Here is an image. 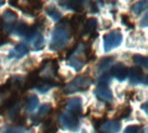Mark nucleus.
I'll return each mask as SVG.
<instances>
[{
    "instance_id": "obj_1",
    "label": "nucleus",
    "mask_w": 148,
    "mask_h": 133,
    "mask_svg": "<svg viewBox=\"0 0 148 133\" xmlns=\"http://www.w3.org/2000/svg\"><path fill=\"white\" fill-rule=\"evenodd\" d=\"M71 34L72 32L69 29L68 20L61 22V24L52 31L49 49L58 51L64 48L71 39Z\"/></svg>"
},
{
    "instance_id": "obj_2",
    "label": "nucleus",
    "mask_w": 148,
    "mask_h": 133,
    "mask_svg": "<svg viewBox=\"0 0 148 133\" xmlns=\"http://www.w3.org/2000/svg\"><path fill=\"white\" fill-rule=\"evenodd\" d=\"M86 43L80 42L76 46H75L71 51L68 54V64L74 68L75 71H81L84 65L87 63L85 57V48Z\"/></svg>"
},
{
    "instance_id": "obj_3",
    "label": "nucleus",
    "mask_w": 148,
    "mask_h": 133,
    "mask_svg": "<svg viewBox=\"0 0 148 133\" xmlns=\"http://www.w3.org/2000/svg\"><path fill=\"white\" fill-rule=\"evenodd\" d=\"M92 83H93V80L90 77L85 75H80L75 77L72 81L67 84L64 87L63 91L67 94H71L78 92H84L90 87Z\"/></svg>"
},
{
    "instance_id": "obj_4",
    "label": "nucleus",
    "mask_w": 148,
    "mask_h": 133,
    "mask_svg": "<svg viewBox=\"0 0 148 133\" xmlns=\"http://www.w3.org/2000/svg\"><path fill=\"white\" fill-rule=\"evenodd\" d=\"M123 41V35L121 30L116 29L103 35V48L105 52H109L118 48Z\"/></svg>"
},
{
    "instance_id": "obj_5",
    "label": "nucleus",
    "mask_w": 148,
    "mask_h": 133,
    "mask_svg": "<svg viewBox=\"0 0 148 133\" xmlns=\"http://www.w3.org/2000/svg\"><path fill=\"white\" fill-rule=\"evenodd\" d=\"M58 122L61 127L67 131L77 132L80 127L78 117L69 112L60 113L58 116Z\"/></svg>"
},
{
    "instance_id": "obj_6",
    "label": "nucleus",
    "mask_w": 148,
    "mask_h": 133,
    "mask_svg": "<svg viewBox=\"0 0 148 133\" xmlns=\"http://www.w3.org/2000/svg\"><path fill=\"white\" fill-rule=\"evenodd\" d=\"M18 16L16 12L11 9H6L2 15L1 21V29L2 30L5 32H10L13 30V28L16 24V22L17 21Z\"/></svg>"
},
{
    "instance_id": "obj_7",
    "label": "nucleus",
    "mask_w": 148,
    "mask_h": 133,
    "mask_svg": "<svg viewBox=\"0 0 148 133\" xmlns=\"http://www.w3.org/2000/svg\"><path fill=\"white\" fill-rule=\"evenodd\" d=\"M10 3L18 6V8L21 9L24 13H27L29 15H35L42 7V3L40 1H23L16 3L10 2Z\"/></svg>"
},
{
    "instance_id": "obj_8",
    "label": "nucleus",
    "mask_w": 148,
    "mask_h": 133,
    "mask_svg": "<svg viewBox=\"0 0 148 133\" xmlns=\"http://www.w3.org/2000/svg\"><path fill=\"white\" fill-rule=\"evenodd\" d=\"M95 93L102 101L108 102V103L114 101L113 93L111 89L108 87V84H99L95 90Z\"/></svg>"
},
{
    "instance_id": "obj_9",
    "label": "nucleus",
    "mask_w": 148,
    "mask_h": 133,
    "mask_svg": "<svg viewBox=\"0 0 148 133\" xmlns=\"http://www.w3.org/2000/svg\"><path fill=\"white\" fill-rule=\"evenodd\" d=\"M121 129V123L117 120L101 121L99 125L100 133H118Z\"/></svg>"
},
{
    "instance_id": "obj_10",
    "label": "nucleus",
    "mask_w": 148,
    "mask_h": 133,
    "mask_svg": "<svg viewBox=\"0 0 148 133\" xmlns=\"http://www.w3.org/2000/svg\"><path fill=\"white\" fill-rule=\"evenodd\" d=\"M128 74H129V81L133 85L140 84V83L147 84V76L144 74V73L140 68L135 67V68H130Z\"/></svg>"
},
{
    "instance_id": "obj_11",
    "label": "nucleus",
    "mask_w": 148,
    "mask_h": 133,
    "mask_svg": "<svg viewBox=\"0 0 148 133\" xmlns=\"http://www.w3.org/2000/svg\"><path fill=\"white\" fill-rule=\"evenodd\" d=\"M110 74L119 81H123L128 76V69L123 63L119 62L112 67Z\"/></svg>"
},
{
    "instance_id": "obj_12",
    "label": "nucleus",
    "mask_w": 148,
    "mask_h": 133,
    "mask_svg": "<svg viewBox=\"0 0 148 133\" xmlns=\"http://www.w3.org/2000/svg\"><path fill=\"white\" fill-rule=\"evenodd\" d=\"M66 108L67 112L75 115L79 116L82 113V100L79 97L69 99L66 103Z\"/></svg>"
},
{
    "instance_id": "obj_13",
    "label": "nucleus",
    "mask_w": 148,
    "mask_h": 133,
    "mask_svg": "<svg viewBox=\"0 0 148 133\" xmlns=\"http://www.w3.org/2000/svg\"><path fill=\"white\" fill-rule=\"evenodd\" d=\"M29 53V48L26 46V44L20 42L15 46L13 49H11L9 53L8 57L10 59H20L23 57L25 55Z\"/></svg>"
},
{
    "instance_id": "obj_14",
    "label": "nucleus",
    "mask_w": 148,
    "mask_h": 133,
    "mask_svg": "<svg viewBox=\"0 0 148 133\" xmlns=\"http://www.w3.org/2000/svg\"><path fill=\"white\" fill-rule=\"evenodd\" d=\"M97 27V19L95 17H91L88 18L87 20V22H85L84 25H83V29L82 31V35L83 36H88V35H92L93 34H95V31Z\"/></svg>"
},
{
    "instance_id": "obj_15",
    "label": "nucleus",
    "mask_w": 148,
    "mask_h": 133,
    "mask_svg": "<svg viewBox=\"0 0 148 133\" xmlns=\"http://www.w3.org/2000/svg\"><path fill=\"white\" fill-rule=\"evenodd\" d=\"M114 61V57H104V58H102L97 65V68H96L97 73L100 75L103 74H107V71L108 70V68H110Z\"/></svg>"
},
{
    "instance_id": "obj_16",
    "label": "nucleus",
    "mask_w": 148,
    "mask_h": 133,
    "mask_svg": "<svg viewBox=\"0 0 148 133\" xmlns=\"http://www.w3.org/2000/svg\"><path fill=\"white\" fill-rule=\"evenodd\" d=\"M58 3L62 5L63 8L69 9L76 12H82L84 10V5H83L84 3L82 1H63V2H59Z\"/></svg>"
},
{
    "instance_id": "obj_17",
    "label": "nucleus",
    "mask_w": 148,
    "mask_h": 133,
    "mask_svg": "<svg viewBox=\"0 0 148 133\" xmlns=\"http://www.w3.org/2000/svg\"><path fill=\"white\" fill-rule=\"evenodd\" d=\"M39 106V99L36 94H29L25 100V109L28 113L34 112Z\"/></svg>"
},
{
    "instance_id": "obj_18",
    "label": "nucleus",
    "mask_w": 148,
    "mask_h": 133,
    "mask_svg": "<svg viewBox=\"0 0 148 133\" xmlns=\"http://www.w3.org/2000/svg\"><path fill=\"white\" fill-rule=\"evenodd\" d=\"M51 109H52V106L49 103H46L44 105H42L40 109L38 110V113L36 116L33 117V121L35 122H39L41 119H42L43 118H45L50 112H51Z\"/></svg>"
},
{
    "instance_id": "obj_19",
    "label": "nucleus",
    "mask_w": 148,
    "mask_h": 133,
    "mask_svg": "<svg viewBox=\"0 0 148 133\" xmlns=\"http://www.w3.org/2000/svg\"><path fill=\"white\" fill-rule=\"evenodd\" d=\"M45 11H46V14L51 18L53 19L55 22H58L61 20L62 18V14L61 12L57 10V8L54 5V4H50L49 6L46 7L45 9Z\"/></svg>"
},
{
    "instance_id": "obj_20",
    "label": "nucleus",
    "mask_w": 148,
    "mask_h": 133,
    "mask_svg": "<svg viewBox=\"0 0 148 133\" xmlns=\"http://www.w3.org/2000/svg\"><path fill=\"white\" fill-rule=\"evenodd\" d=\"M148 6V2L147 0H142V1H139V2H136L135 3H134L131 7V11L139 16L140 15L142 12H144Z\"/></svg>"
},
{
    "instance_id": "obj_21",
    "label": "nucleus",
    "mask_w": 148,
    "mask_h": 133,
    "mask_svg": "<svg viewBox=\"0 0 148 133\" xmlns=\"http://www.w3.org/2000/svg\"><path fill=\"white\" fill-rule=\"evenodd\" d=\"M28 30H29V25L23 22L15 24V26L13 28V32L18 36H26Z\"/></svg>"
},
{
    "instance_id": "obj_22",
    "label": "nucleus",
    "mask_w": 148,
    "mask_h": 133,
    "mask_svg": "<svg viewBox=\"0 0 148 133\" xmlns=\"http://www.w3.org/2000/svg\"><path fill=\"white\" fill-rule=\"evenodd\" d=\"M0 133H34V132L30 129L19 126H6Z\"/></svg>"
},
{
    "instance_id": "obj_23",
    "label": "nucleus",
    "mask_w": 148,
    "mask_h": 133,
    "mask_svg": "<svg viewBox=\"0 0 148 133\" xmlns=\"http://www.w3.org/2000/svg\"><path fill=\"white\" fill-rule=\"evenodd\" d=\"M133 61L134 62L142 68H147L148 59L147 56H144L142 55H134L133 56Z\"/></svg>"
},
{
    "instance_id": "obj_24",
    "label": "nucleus",
    "mask_w": 148,
    "mask_h": 133,
    "mask_svg": "<svg viewBox=\"0 0 148 133\" xmlns=\"http://www.w3.org/2000/svg\"><path fill=\"white\" fill-rule=\"evenodd\" d=\"M144 130L140 125H128L125 128L124 133H143Z\"/></svg>"
},
{
    "instance_id": "obj_25",
    "label": "nucleus",
    "mask_w": 148,
    "mask_h": 133,
    "mask_svg": "<svg viewBox=\"0 0 148 133\" xmlns=\"http://www.w3.org/2000/svg\"><path fill=\"white\" fill-rule=\"evenodd\" d=\"M132 113V108L129 106H127L125 107H123L120 112L119 113L117 114V116L119 117V119H125V118H127L130 116Z\"/></svg>"
},
{
    "instance_id": "obj_26",
    "label": "nucleus",
    "mask_w": 148,
    "mask_h": 133,
    "mask_svg": "<svg viewBox=\"0 0 148 133\" xmlns=\"http://www.w3.org/2000/svg\"><path fill=\"white\" fill-rule=\"evenodd\" d=\"M121 20H122V23L127 26L128 29H134V23L130 20L129 16L126 14H122L121 15Z\"/></svg>"
},
{
    "instance_id": "obj_27",
    "label": "nucleus",
    "mask_w": 148,
    "mask_h": 133,
    "mask_svg": "<svg viewBox=\"0 0 148 133\" xmlns=\"http://www.w3.org/2000/svg\"><path fill=\"white\" fill-rule=\"evenodd\" d=\"M8 42H9V39H8V37H7V35L3 32L2 29L0 28V46H2V45L7 43Z\"/></svg>"
},
{
    "instance_id": "obj_28",
    "label": "nucleus",
    "mask_w": 148,
    "mask_h": 133,
    "mask_svg": "<svg viewBox=\"0 0 148 133\" xmlns=\"http://www.w3.org/2000/svg\"><path fill=\"white\" fill-rule=\"evenodd\" d=\"M140 26L141 27H144V28H146L147 26V14H146L143 16V18H142V20L140 22Z\"/></svg>"
},
{
    "instance_id": "obj_29",
    "label": "nucleus",
    "mask_w": 148,
    "mask_h": 133,
    "mask_svg": "<svg viewBox=\"0 0 148 133\" xmlns=\"http://www.w3.org/2000/svg\"><path fill=\"white\" fill-rule=\"evenodd\" d=\"M141 109H142L146 113H147V102L144 103V104L141 106Z\"/></svg>"
},
{
    "instance_id": "obj_30",
    "label": "nucleus",
    "mask_w": 148,
    "mask_h": 133,
    "mask_svg": "<svg viewBox=\"0 0 148 133\" xmlns=\"http://www.w3.org/2000/svg\"><path fill=\"white\" fill-rule=\"evenodd\" d=\"M4 3H5V2H4V1H0V7H1V6H3Z\"/></svg>"
},
{
    "instance_id": "obj_31",
    "label": "nucleus",
    "mask_w": 148,
    "mask_h": 133,
    "mask_svg": "<svg viewBox=\"0 0 148 133\" xmlns=\"http://www.w3.org/2000/svg\"><path fill=\"white\" fill-rule=\"evenodd\" d=\"M0 123H1V121H0Z\"/></svg>"
}]
</instances>
